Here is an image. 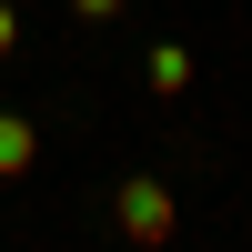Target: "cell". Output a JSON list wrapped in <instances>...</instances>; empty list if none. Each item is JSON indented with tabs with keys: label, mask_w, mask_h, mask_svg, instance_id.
<instances>
[{
	"label": "cell",
	"mask_w": 252,
	"mask_h": 252,
	"mask_svg": "<svg viewBox=\"0 0 252 252\" xmlns=\"http://www.w3.org/2000/svg\"><path fill=\"white\" fill-rule=\"evenodd\" d=\"M111 222H121V242H172L182 232V202L161 192L152 172H131V182H111Z\"/></svg>",
	"instance_id": "1"
},
{
	"label": "cell",
	"mask_w": 252,
	"mask_h": 252,
	"mask_svg": "<svg viewBox=\"0 0 252 252\" xmlns=\"http://www.w3.org/2000/svg\"><path fill=\"white\" fill-rule=\"evenodd\" d=\"M31 161H40V131L20 111H0V182H31Z\"/></svg>",
	"instance_id": "2"
},
{
	"label": "cell",
	"mask_w": 252,
	"mask_h": 252,
	"mask_svg": "<svg viewBox=\"0 0 252 252\" xmlns=\"http://www.w3.org/2000/svg\"><path fill=\"white\" fill-rule=\"evenodd\" d=\"M141 81H152L161 101H172V91H192V51H182V40H152V61H141Z\"/></svg>",
	"instance_id": "3"
},
{
	"label": "cell",
	"mask_w": 252,
	"mask_h": 252,
	"mask_svg": "<svg viewBox=\"0 0 252 252\" xmlns=\"http://www.w3.org/2000/svg\"><path fill=\"white\" fill-rule=\"evenodd\" d=\"M10 51H20V10L0 0V61H10Z\"/></svg>",
	"instance_id": "4"
},
{
	"label": "cell",
	"mask_w": 252,
	"mask_h": 252,
	"mask_svg": "<svg viewBox=\"0 0 252 252\" xmlns=\"http://www.w3.org/2000/svg\"><path fill=\"white\" fill-rule=\"evenodd\" d=\"M71 10H81V20H121V0H71Z\"/></svg>",
	"instance_id": "5"
}]
</instances>
